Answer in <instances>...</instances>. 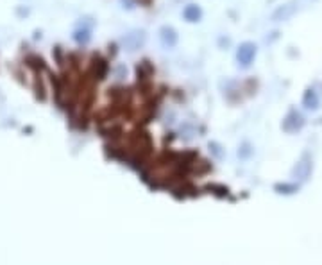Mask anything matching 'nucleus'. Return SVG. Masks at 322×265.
Returning <instances> with one entry per match:
<instances>
[{
	"instance_id": "1",
	"label": "nucleus",
	"mask_w": 322,
	"mask_h": 265,
	"mask_svg": "<svg viewBox=\"0 0 322 265\" xmlns=\"http://www.w3.org/2000/svg\"><path fill=\"white\" fill-rule=\"evenodd\" d=\"M254 58H256V45L251 42L242 43L236 50V60L242 66H249L254 61Z\"/></svg>"
},
{
	"instance_id": "2",
	"label": "nucleus",
	"mask_w": 322,
	"mask_h": 265,
	"mask_svg": "<svg viewBox=\"0 0 322 265\" xmlns=\"http://www.w3.org/2000/svg\"><path fill=\"white\" fill-rule=\"evenodd\" d=\"M302 126H305V117L295 109L288 111V115L283 119V129L287 132H297Z\"/></svg>"
},
{
	"instance_id": "3",
	"label": "nucleus",
	"mask_w": 322,
	"mask_h": 265,
	"mask_svg": "<svg viewBox=\"0 0 322 265\" xmlns=\"http://www.w3.org/2000/svg\"><path fill=\"white\" fill-rule=\"evenodd\" d=\"M145 40H147V34H145V31H131L129 34H125L124 36V45H125V49L127 50H136V49H140V47L145 43Z\"/></svg>"
},
{
	"instance_id": "4",
	"label": "nucleus",
	"mask_w": 322,
	"mask_h": 265,
	"mask_svg": "<svg viewBox=\"0 0 322 265\" xmlns=\"http://www.w3.org/2000/svg\"><path fill=\"white\" fill-rule=\"evenodd\" d=\"M310 172H312V160L308 156H302V160L292 171V176L295 179H299V181H306L310 178Z\"/></svg>"
},
{
	"instance_id": "5",
	"label": "nucleus",
	"mask_w": 322,
	"mask_h": 265,
	"mask_svg": "<svg viewBox=\"0 0 322 265\" xmlns=\"http://www.w3.org/2000/svg\"><path fill=\"white\" fill-rule=\"evenodd\" d=\"M295 11H297V6H295L294 2H292V4H285V6L277 7V9L274 11L272 20H274V22H285V20H290V18L295 14Z\"/></svg>"
},
{
	"instance_id": "6",
	"label": "nucleus",
	"mask_w": 322,
	"mask_h": 265,
	"mask_svg": "<svg viewBox=\"0 0 322 265\" xmlns=\"http://www.w3.org/2000/svg\"><path fill=\"white\" fill-rule=\"evenodd\" d=\"M160 42L165 49H172V47H176V43H177V32L174 31L172 27L165 25V27L160 29Z\"/></svg>"
},
{
	"instance_id": "7",
	"label": "nucleus",
	"mask_w": 322,
	"mask_h": 265,
	"mask_svg": "<svg viewBox=\"0 0 322 265\" xmlns=\"http://www.w3.org/2000/svg\"><path fill=\"white\" fill-rule=\"evenodd\" d=\"M302 106L306 109H319L320 106V99L317 95L315 90H306L305 95H302Z\"/></svg>"
},
{
	"instance_id": "8",
	"label": "nucleus",
	"mask_w": 322,
	"mask_h": 265,
	"mask_svg": "<svg viewBox=\"0 0 322 265\" xmlns=\"http://www.w3.org/2000/svg\"><path fill=\"white\" fill-rule=\"evenodd\" d=\"M183 16H184V20H188V22H199L201 20V16H202V11H201V7L199 6L190 4V6L184 7Z\"/></svg>"
},
{
	"instance_id": "9",
	"label": "nucleus",
	"mask_w": 322,
	"mask_h": 265,
	"mask_svg": "<svg viewBox=\"0 0 322 265\" xmlns=\"http://www.w3.org/2000/svg\"><path fill=\"white\" fill-rule=\"evenodd\" d=\"M274 190H276L277 194H285V196H290V194L297 192L299 185H295V183H277V185L274 186Z\"/></svg>"
},
{
	"instance_id": "10",
	"label": "nucleus",
	"mask_w": 322,
	"mask_h": 265,
	"mask_svg": "<svg viewBox=\"0 0 322 265\" xmlns=\"http://www.w3.org/2000/svg\"><path fill=\"white\" fill-rule=\"evenodd\" d=\"M73 40H75V42H79V43H86L88 40H90V31H88V29H83V31H75Z\"/></svg>"
}]
</instances>
